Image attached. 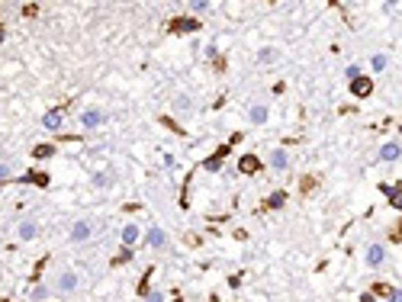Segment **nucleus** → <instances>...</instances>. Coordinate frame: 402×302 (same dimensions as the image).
<instances>
[{
  "label": "nucleus",
  "mask_w": 402,
  "mask_h": 302,
  "mask_svg": "<svg viewBox=\"0 0 402 302\" xmlns=\"http://www.w3.org/2000/svg\"><path fill=\"white\" fill-rule=\"evenodd\" d=\"M257 61H261V65H270V61H277V52L274 49H261L257 52Z\"/></svg>",
  "instance_id": "obj_26"
},
{
  "label": "nucleus",
  "mask_w": 402,
  "mask_h": 302,
  "mask_svg": "<svg viewBox=\"0 0 402 302\" xmlns=\"http://www.w3.org/2000/svg\"><path fill=\"white\" fill-rule=\"evenodd\" d=\"M261 170H264V161H261L257 154H251V151H248V154L238 157V174L251 177V174H261Z\"/></svg>",
  "instance_id": "obj_2"
},
{
  "label": "nucleus",
  "mask_w": 402,
  "mask_h": 302,
  "mask_svg": "<svg viewBox=\"0 0 402 302\" xmlns=\"http://www.w3.org/2000/svg\"><path fill=\"white\" fill-rule=\"evenodd\" d=\"M103 122H106V113H103V109H97V106H90V109L80 113V126H84V129H100Z\"/></svg>",
  "instance_id": "obj_3"
},
{
  "label": "nucleus",
  "mask_w": 402,
  "mask_h": 302,
  "mask_svg": "<svg viewBox=\"0 0 402 302\" xmlns=\"http://www.w3.org/2000/svg\"><path fill=\"white\" fill-rule=\"evenodd\" d=\"M55 290L61 293V296H68V293H74L78 290V273H71V270H65L58 277V283H55Z\"/></svg>",
  "instance_id": "obj_9"
},
{
  "label": "nucleus",
  "mask_w": 402,
  "mask_h": 302,
  "mask_svg": "<svg viewBox=\"0 0 402 302\" xmlns=\"http://www.w3.org/2000/svg\"><path fill=\"white\" fill-rule=\"evenodd\" d=\"M23 183H36V187H49V174H42V170H29L26 177H19Z\"/></svg>",
  "instance_id": "obj_16"
},
{
  "label": "nucleus",
  "mask_w": 402,
  "mask_h": 302,
  "mask_svg": "<svg viewBox=\"0 0 402 302\" xmlns=\"http://www.w3.org/2000/svg\"><path fill=\"white\" fill-rule=\"evenodd\" d=\"M360 74H364V71H360V65H347V68H344V77H347V84H351V80H357Z\"/></svg>",
  "instance_id": "obj_27"
},
{
  "label": "nucleus",
  "mask_w": 402,
  "mask_h": 302,
  "mask_svg": "<svg viewBox=\"0 0 402 302\" xmlns=\"http://www.w3.org/2000/svg\"><path fill=\"white\" fill-rule=\"evenodd\" d=\"M370 65H373V71H383V68H386V55H373Z\"/></svg>",
  "instance_id": "obj_31"
},
{
  "label": "nucleus",
  "mask_w": 402,
  "mask_h": 302,
  "mask_svg": "<svg viewBox=\"0 0 402 302\" xmlns=\"http://www.w3.org/2000/svg\"><path fill=\"white\" fill-rule=\"evenodd\" d=\"M93 235V225L90 222H78V225H74V228H71V241H87V238H90Z\"/></svg>",
  "instance_id": "obj_13"
},
{
  "label": "nucleus",
  "mask_w": 402,
  "mask_h": 302,
  "mask_svg": "<svg viewBox=\"0 0 402 302\" xmlns=\"http://www.w3.org/2000/svg\"><path fill=\"white\" fill-rule=\"evenodd\" d=\"M316 187H319V177H312V174H306L303 180H299V190H303L306 196H309V193H312V190H316Z\"/></svg>",
  "instance_id": "obj_19"
},
{
  "label": "nucleus",
  "mask_w": 402,
  "mask_h": 302,
  "mask_svg": "<svg viewBox=\"0 0 402 302\" xmlns=\"http://www.w3.org/2000/svg\"><path fill=\"white\" fill-rule=\"evenodd\" d=\"M287 164H290V157H287V151H283V148L270 151V167H274V170H283Z\"/></svg>",
  "instance_id": "obj_15"
},
{
  "label": "nucleus",
  "mask_w": 402,
  "mask_h": 302,
  "mask_svg": "<svg viewBox=\"0 0 402 302\" xmlns=\"http://www.w3.org/2000/svg\"><path fill=\"white\" fill-rule=\"evenodd\" d=\"M161 122H164V129H171V132H177V135H183V126H180V122H174L171 116H161Z\"/></svg>",
  "instance_id": "obj_28"
},
{
  "label": "nucleus",
  "mask_w": 402,
  "mask_h": 302,
  "mask_svg": "<svg viewBox=\"0 0 402 302\" xmlns=\"http://www.w3.org/2000/svg\"><path fill=\"white\" fill-rule=\"evenodd\" d=\"M0 42H3V26H0Z\"/></svg>",
  "instance_id": "obj_40"
},
{
  "label": "nucleus",
  "mask_w": 402,
  "mask_h": 302,
  "mask_svg": "<svg viewBox=\"0 0 402 302\" xmlns=\"http://www.w3.org/2000/svg\"><path fill=\"white\" fill-rule=\"evenodd\" d=\"M129 260H132V248H122V251L113 257V267H122V264H129Z\"/></svg>",
  "instance_id": "obj_22"
},
{
  "label": "nucleus",
  "mask_w": 402,
  "mask_h": 302,
  "mask_svg": "<svg viewBox=\"0 0 402 302\" xmlns=\"http://www.w3.org/2000/svg\"><path fill=\"white\" fill-rule=\"evenodd\" d=\"M399 157H402V145H399V142H386V145L380 148V161L393 164V161H399Z\"/></svg>",
  "instance_id": "obj_11"
},
{
  "label": "nucleus",
  "mask_w": 402,
  "mask_h": 302,
  "mask_svg": "<svg viewBox=\"0 0 402 302\" xmlns=\"http://www.w3.org/2000/svg\"><path fill=\"white\" fill-rule=\"evenodd\" d=\"M251 122H257V126H261V122H267V106H251Z\"/></svg>",
  "instance_id": "obj_20"
},
{
  "label": "nucleus",
  "mask_w": 402,
  "mask_h": 302,
  "mask_svg": "<svg viewBox=\"0 0 402 302\" xmlns=\"http://www.w3.org/2000/svg\"><path fill=\"white\" fill-rule=\"evenodd\" d=\"M6 177H10V164L0 161V180H6Z\"/></svg>",
  "instance_id": "obj_37"
},
{
  "label": "nucleus",
  "mask_w": 402,
  "mask_h": 302,
  "mask_svg": "<svg viewBox=\"0 0 402 302\" xmlns=\"http://www.w3.org/2000/svg\"><path fill=\"white\" fill-rule=\"evenodd\" d=\"M390 290H393V286L390 283H383V280H377V283H373V296H380V299H386V296H390Z\"/></svg>",
  "instance_id": "obj_21"
},
{
  "label": "nucleus",
  "mask_w": 402,
  "mask_h": 302,
  "mask_svg": "<svg viewBox=\"0 0 402 302\" xmlns=\"http://www.w3.org/2000/svg\"><path fill=\"white\" fill-rule=\"evenodd\" d=\"M290 196H287V190H274V193L267 196L261 206H257V212H270V209H283V203H287Z\"/></svg>",
  "instance_id": "obj_8"
},
{
  "label": "nucleus",
  "mask_w": 402,
  "mask_h": 302,
  "mask_svg": "<svg viewBox=\"0 0 402 302\" xmlns=\"http://www.w3.org/2000/svg\"><path fill=\"white\" fill-rule=\"evenodd\" d=\"M49 293H52L49 286H36V290L29 293V299H32V302H42V299H49Z\"/></svg>",
  "instance_id": "obj_25"
},
{
  "label": "nucleus",
  "mask_w": 402,
  "mask_h": 302,
  "mask_svg": "<svg viewBox=\"0 0 402 302\" xmlns=\"http://www.w3.org/2000/svg\"><path fill=\"white\" fill-rule=\"evenodd\" d=\"M190 6H193V13H206V10H209L213 3H209V0H193Z\"/></svg>",
  "instance_id": "obj_30"
},
{
  "label": "nucleus",
  "mask_w": 402,
  "mask_h": 302,
  "mask_svg": "<svg viewBox=\"0 0 402 302\" xmlns=\"http://www.w3.org/2000/svg\"><path fill=\"white\" fill-rule=\"evenodd\" d=\"M241 277H244V273H235V277H229V286H232V290H238V286H241Z\"/></svg>",
  "instance_id": "obj_36"
},
{
  "label": "nucleus",
  "mask_w": 402,
  "mask_h": 302,
  "mask_svg": "<svg viewBox=\"0 0 402 302\" xmlns=\"http://www.w3.org/2000/svg\"><path fill=\"white\" fill-rule=\"evenodd\" d=\"M55 154V145H36L32 148V157H52Z\"/></svg>",
  "instance_id": "obj_23"
},
{
  "label": "nucleus",
  "mask_w": 402,
  "mask_h": 302,
  "mask_svg": "<svg viewBox=\"0 0 402 302\" xmlns=\"http://www.w3.org/2000/svg\"><path fill=\"white\" fill-rule=\"evenodd\" d=\"M229 148H232V145H219V148H216V154H209L206 161H203V167H206L209 174H219V170H222V161H226V154H229Z\"/></svg>",
  "instance_id": "obj_6"
},
{
  "label": "nucleus",
  "mask_w": 402,
  "mask_h": 302,
  "mask_svg": "<svg viewBox=\"0 0 402 302\" xmlns=\"http://www.w3.org/2000/svg\"><path fill=\"white\" fill-rule=\"evenodd\" d=\"M145 302H164V293H161V290H152V293L145 296Z\"/></svg>",
  "instance_id": "obj_33"
},
{
  "label": "nucleus",
  "mask_w": 402,
  "mask_h": 302,
  "mask_svg": "<svg viewBox=\"0 0 402 302\" xmlns=\"http://www.w3.org/2000/svg\"><path fill=\"white\" fill-rule=\"evenodd\" d=\"M0 302H10V299H3V296H0Z\"/></svg>",
  "instance_id": "obj_42"
},
{
  "label": "nucleus",
  "mask_w": 402,
  "mask_h": 302,
  "mask_svg": "<svg viewBox=\"0 0 402 302\" xmlns=\"http://www.w3.org/2000/svg\"><path fill=\"white\" fill-rule=\"evenodd\" d=\"M386 241H393V244H402V216H399V222H396V228L386 235Z\"/></svg>",
  "instance_id": "obj_24"
},
{
  "label": "nucleus",
  "mask_w": 402,
  "mask_h": 302,
  "mask_svg": "<svg viewBox=\"0 0 402 302\" xmlns=\"http://www.w3.org/2000/svg\"><path fill=\"white\" fill-rule=\"evenodd\" d=\"M171 302H183V299H180V296H177V299H171Z\"/></svg>",
  "instance_id": "obj_41"
},
{
  "label": "nucleus",
  "mask_w": 402,
  "mask_h": 302,
  "mask_svg": "<svg viewBox=\"0 0 402 302\" xmlns=\"http://www.w3.org/2000/svg\"><path fill=\"white\" fill-rule=\"evenodd\" d=\"M65 109H68V106H58V109H52V113H45L42 126L49 129V132H58V129H61V119H65Z\"/></svg>",
  "instance_id": "obj_10"
},
{
  "label": "nucleus",
  "mask_w": 402,
  "mask_h": 302,
  "mask_svg": "<svg viewBox=\"0 0 402 302\" xmlns=\"http://www.w3.org/2000/svg\"><path fill=\"white\" fill-rule=\"evenodd\" d=\"M364 264L370 267V270L383 267V264H386V248H383V244H370V248H367V254H364Z\"/></svg>",
  "instance_id": "obj_5"
},
{
  "label": "nucleus",
  "mask_w": 402,
  "mask_h": 302,
  "mask_svg": "<svg viewBox=\"0 0 402 302\" xmlns=\"http://www.w3.org/2000/svg\"><path fill=\"white\" fill-rule=\"evenodd\" d=\"M23 13H26V16H36L39 6H36V3H29V6H23Z\"/></svg>",
  "instance_id": "obj_38"
},
{
  "label": "nucleus",
  "mask_w": 402,
  "mask_h": 302,
  "mask_svg": "<svg viewBox=\"0 0 402 302\" xmlns=\"http://www.w3.org/2000/svg\"><path fill=\"white\" fill-rule=\"evenodd\" d=\"M360 302H377V296H373V293L367 290V293H360Z\"/></svg>",
  "instance_id": "obj_39"
},
{
  "label": "nucleus",
  "mask_w": 402,
  "mask_h": 302,
  "mask_svg": "<svg viewBox=\"0 0 402 302\" xmlns=\"http://www.w3.org/2000/svg\"><path fill=\"white\" fill-rule=\"evenodd\" d=\"M36 235H39L36 222H23V225H19V238H23V241H32Z\"/></svg>",
  "instance_id": "obj_18"
},
{
  "label": "nucleus",
  "mask_w": 402,
  "mask_h": 302,
  "mask_svg": "<svg viewBox=\"0 0 402 302\" xmlns=\"http://www.w3.org/2000/svg\"><path fill=\"white\" fill-rule=\"evenodd\" d=\"M373 93V77H367V74H360L357 80H351V97L357 100H367Z\"/></svg>",
  "instance_id": "obj_4"
},
{
  "label": "nucleus",
  "mask_w": 402,
  "mask_h": 302,
  "mask_svg": "<svg viewBox=\"0 0 402 302\" xmlns=\"http://www.w3.org/2000/svg\"><path fill=\"white\" fill-rule=\"evenodd\" d=\"M152 277H155V267H145V273H142V280H139V296L142 299L152 293Z\"/></svg>",
  "instance_id": "obj_14"
},
{
  "label": "nucleus",
  "mask_w": 402,
  "mask_h": 302,
  "mask_svg": "<svg viewBox=\"0 0 402 302\" xmlns=\"http://www.w3.org/2000/svg\"><path fill=\"white\" fill-rule=\"evenodd\" d=\"M200 26L203 23L196 16H174L171 23H167V32H171V36H187V32H196Z\"/></svg>",
  "instance_id": "obj_1"
},
{
  "label": "nucleus",
  "mask_w": 402,
  "mask_h": 302,
  "mask_svg": "<svg viewBox=\"0 0 402 302\" xmlns=\"http://www.w3.org/2000/svg\"><path fill=\"white\" fill-rule=\"evenodd\" d=\"M174 109H177V113H190V109H193V103H190L187 97H180V100L174 103Z\"/></svg>",
  "instance_id": "obj_29"
},
{
  "label": "nucleus",
  "mask_w": 402,
  "mask_h": 302,
  "mask_svg": "<svg viewBox=\"0 0 402 302\" xmlns=\"http://www.w3.org/2000/svg\"><path fill=\"white\" fill-rule=\"evenodd\" d=\"M145 241H148V248L161 251V248H164V244H167V235H164V231H161V228H155V225H152V228H148V235H145Z\"/></svg>",
  "instance_id": "obj_12"
},
{
  "label": "nucleus",
  "mask_w": 402,
  "mask_h": 302,
  "mask_svg": "<svg viewBox=\"0 0 402 302\" xmlns=\"http://www.w3.org/2000/svg\"><path fill=\"white\" fill-rule=\"evenodd\" d=\"M135 241H139V225H126V228H122V244L132 248Z\"/></svg>",
  "instance_id": "obj_17"
},
{
  "label": "nucleus",
  "mask_w": 402,
  "mask_h": 302,
  "mask_svg": "<svg viewBox=\"0 0 402 302\" xmlns=\"http://www.w3.org/2000/svg\"><path fill=\"white\" fill-rule=\"evenodd\" d=\"M93 187H110V177H106V174H93Z\"/></svg>",
  "instance_id": "obj_32"
},
{
  "label": "nucleus",
  "mask_w": 402,
  "mask_h": 302,
  "mask_svg": "<svg viewBox=\"0 0 402 302\" xmlns=\"http://www.w3.org/2000/svg\"><path fill=\"white\" fill-rule=\"evenodd\" d=\"M380 193L386 196V203L402 209V183H380Z\"/></svg>",
  "instance_id": "obj_7"
},
{
  "label": "nucleus",
  "mask_w": 402,
  "mask_h": 302,
  "mask_svg": "<svg viewBox=\"0 0 402 302\" xmlns=\"http://www.w3.org/2000/svg\"><path fill=\"white\" fill-rule=\"evenodd\" d=\"M206 58L209 61H219V49H216V45H206Z\"/></svg>",
  "instance_id": "obj_35"
},
{
  "label": "nucleus",
  "mask_w": 402,
  "mask_h": 302,
  "mask_svg": "<svg viewBox=\"0 0 402 302\" xmlns=\"http://www.w3.org/2000/svg\"><path fill=\"white\" fill-rule=\"evenodd\" d=\"M386 302H402V290H396V286H393L390 296H386Z\"/></svg>",
  "instance_id": "obj_34"
}]
</instances>
